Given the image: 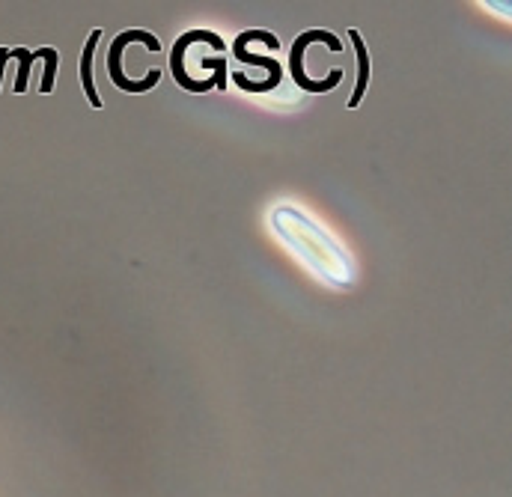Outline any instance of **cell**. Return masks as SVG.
<instances>
[{"label":"cell","mask_w":512,"mask_h":497,"mask_svg":"<svg viewBox=\"0 0 512 497\" xmlns=\"http://www.w3.org/2000/svg\"><path fill=\"white\" fill-rule=\"evenodd\" d=\"M99 42H102V27H96V30L87 36L84 51H81V87H84V96H87L90 108H96V111L105 105L102 96H99V90H96V81H93V57H96Z\"/></svg>","instance_id":"5b68a950"},{"label":"cell","mask_w":512,"mask_h":497,"mask_svg":"<svg viewBox=\"0 0 512 497\" xmlns=\"http://www.w3.org/2000/svg\"><path fill=\"white\" fill-rule=\"evenodd\" d=\"M197 42H203V45H209L212 51H218V57H227V42H224L215 30H185V33H179V39L173 42V51H170V72H173L176 87H182V90H188V93H209V90H215V75H212V78H194V75L188 72V66H185L188 48L197 45Z\"/></svg>","instance_id":"277c9868"},{"label":"cell","mask_w":512,"mask_h":497,"mask_svg":"<svg viewBox=\"0 0 512 497\" xmlns=\"http://www.w3.org/2000/svg\"><path fill=\"white\" fill-rule=\"evenodd\" d=\"M131 42H140V45H146L149 51H161V42L149 33V30H140V27H131V30H123V33H117L114 39H111V45H108V54H105V72H108V78H111V84L117 87V90H123V93H131V96H140V93H149V90H155L158 87V81H161V72L158 69H149L140 81H134V78H128L126 69H123V57H126V48Z\"/></svg>","instance_id":"7a4b0ae2"},{"label":"cell","mask_w":512,"mask_h":497,"mask_svg":"<svg viewBox=\"0 0 512 497\" xmlns=\"http://www.w3.org/2000/svg\"><path fill=\"white\" fill-rule=\"evenodd\" d=\"M233 57H236L239 63H245V66H256V69H265V72H268V81H274L277 87L283 84V66L277 63V57L254 54V51H248V48H242V45H236V42H233Z\"/></svg>","instance_id":"52a82bcc"},{"label":"cell","mask_w":512,"mask_h":497,"mask_svg":"<svg viewBox=\"0 0 512 497\" xmlns=\"http://www.w3.org/2000/svg\"><path fill=\"white\" fill-rule=\"evenodd\" d=\"M325 45L331 54H340L343 51V42L331 33V30H304V33H298V39L292 42V54H289V72H292V81H295V87L298 90H304V93H313V96H325V93H331L334 87H340V81H343V69H331L328 72V78H322V81H313L307 72H304V54H307V48L310 45Z\"/></svg>","instance_id":"3957f363"},{"label":"cell","mask_w":512,"mask_h":497,"mask_svg":"<svg viewBox=\"0 0 512 497\" xmlns=\"http://www.w3.org/2000/svg\"><path fill=\"white\" fill-rule=\"evenodd\" d=\"M9 60L18 63V75H15V84H12V93H27V81H30V69L33 63H39L36 51H27V48H9Z\"/></svg>","instance_id":"ba28073f"},{"label":"cell","mask_w":512,"mask_h":497,"mask_svg":"<svg viewBox=\"0 0 512 497\" xmlns=\"http://www.w3.org/2000/svg\"><path fill=\"white\" fill-rule=\"evenodd\" d=\"M36 57H39V63L45 66V72H42V84H39V93H51L54 90V84H57V69H60V54L54 51V48H39L36 51Z\"/></svg>","instance_id":"9c48e42d"},{"label":"cell","mask_w":512,"mask_h":497,"mask_svg":"<svg viewBox=\"0 0 512 497\" xmlns=\"http://www.w3.org/2000/svg\"><path fill=\"white\" fill-rule=\"evenodd\" d=\"M271 236L289 250L316 280L337 292H349L358 280V265L346 248L319 218L295 203H277L268 212Z\"/></svg>","instance_id":"6da1fadb"},{"label":"cell","mask_w":512,"mask_h":497,"mask_svg":"<svg viewBox=\"0 0 512 497\" xmlns=\"http://www.w3.org/2000/svg\"><path fill=\"white\" fill-rule=\"evenodd\" d=\"M197 63H200V69L215 72V90H227V75H230L227 57H200Z\"/></svg>","instance_id":"30bf717a"},{"label":"cell","mask_w":512,"mask_h":497,"mask_svg":"<svg viewBox=\"0 0 512 497\" xmlns=\"http://www.w3.org/2000/svg\"><path fill=\"white\" fill-rule=\"evenodd\" d=\"M9 63V48H0V84H3V69Z\"/></svg>","instance_id":"8fae6325"},{"label":"cell","mask_w":512,"mask_h":497,"mask_svg":"<svg viewBox=\"0 0 512 497\" xmlns=\"http://www.w3.org/2000/svg\"><path fill=\"white\" fill-rule=\"evenodd\" d=\"M349 39H352L355 57H358V81H355V90H352V96H349L346 105L355 111V108H361V102H364V96H367V90H370V48H367L361 30H349Z\"/></svg>","instance_id":"8992f818"}]
</instances>
